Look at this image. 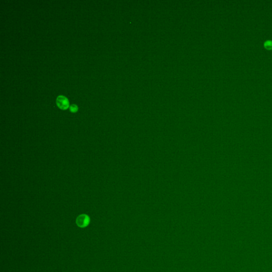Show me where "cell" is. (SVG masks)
<instances>
[{
	"label": "cell",
	"mask_w": 272,
	"mask_h": 272,
	"mask_svg": "<svg viewBox=\"0 0 272 272\" xmlns=\"http://www.w3.org/2000/svg\"><path fill=\"white\" fill-rule=\"evenodd\" d=\"M264 45L265 46V47L268 50H271L272 49V40H267L266 42H265L264 44Z\"/></svg>",
	"instance_id": "3957f363"
},
{
	"label": "cell",
	"mask_w": 272,
	"mask_h": 272,
	"mask_svg": "<svg viewBox=\"0 0 272 272\" xmlns=\"http://www.w3.org/2000/svg\"><path fill=\"white\" fill-rule=\"evenodd\" d=\"M56 103L58 108L62 110H66L70 107L69 102L66 97L59 95L57 97Z\"/></svg>",
	"instance_id": "7a4b0ae2"
},
{
	"label": "cell",
	"mask_w": 272,
	"mask_h": 272,
	"mask_svg": "<svg viewBox=\"0 0 272 272\" xmlns=\"http://www.w3.org/2000/svg\"><path fill=\"white\" fill-rule=\"evenodd\" d=\"M69 110L72 113H76L78 110V106L76 104H72L69 107Z\"/></svg>",
	"instance_id": "277c9868"
},
{
	"label": "cell",
	"mask_w": 272,
	"mask_h": 272,
	"mask_svg": "<svg viewBox=\"0 0 272 272\" xmlns=\"http://www.w3.org/2000/svg\"><path fill=\"white\" fill-rule=\"evenodd\" d=\"M90 217L87 214H81L77 217L76 219V224L78 227L84 228L87 227L90 223Z\"/></svg>",
	"instance_id": "6da1fadb"
}]
</instances>
